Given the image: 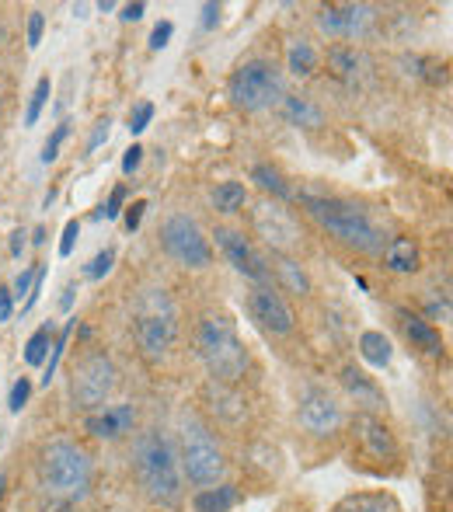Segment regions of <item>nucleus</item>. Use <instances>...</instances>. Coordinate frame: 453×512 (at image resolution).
Returning a JSON list of instances; mask_svg holds the SVG:
<instances>
[{
    "label": "nucleus",
    "mask_w": 453,
    "mask_h": 512,
    "mask_svg": "<svg viewBox=\"0 0 453 512\" xmlns=\"http://www.w3.org/2000/svg\"><path fill=\"white\" fill-rule=\"evenodd\" d=\"M133 467L143 492L161 506H178L182 499V464L164 429H147L133 439Z\"/></svg>",
    "instance_id": "1"
},
{
    "label": "nucleus",
    "mask_w": 453,
    "mask_h": 512,
    "mask_svg": "<svg viewBox=\"0 0 453 512\" xmlns=\"http://www.w3.org/2000/svg\"><path fill=\"white\" fill-rule=\"evenodd\" d=\"M300 203H304L307 213H311L328 234L339 237L342 244H349V248H356V251H366V255L384 251V237L373 227L366 209L345 203V199H335V196H314V192H300Z\"/></svg>",
    "instance_id": "2"
},
{
    "label": "nucleus",
    "mask_w": 453,
    "mask_h": 512,
    "mask_svg": "<svg viewBox=\"0 0 453 512\" xmlns=\"http://www.w3.org/2000/svg\"><path fill=\"white\" fill-rule=\"evenodd\" d=\"M196 349H199V356H203L206 370L217 380L234 384V380H241L244 370H248V349H244V342L237 338L234 321L224 314H210L199 321Z\"/></svg>",
    "instance_id": "3"
},
{
    "label": "nucleus",
    "mask_w": 453,
    "mask_h": 512,
    "mask_svg": "<svg viewBox=\"0 0 453 512\" xmlns=\"http://www.w3.org/2000/svg\"><path fill=\"white\" fill-rule=\"evenodd\" d=\"M42 488L56 499H81L84 492L91 488V460L81 446L74 443H49L42 450Z\"/></svg>",
    "instance_id": "4"
},
{
    "label": "nucleus",
    "mask_w": 453,
    "mask_h": 512,
    "mask_svg": "<svg viewBox=\"0 0 453 512\" xmlns=\"http://www.w3.org/2000/svg\"><path fill=\"white\" fill-rule=\"evenodd\" d=\"M283 70L272 60H248L230 77V102L244 112H265L283 102Z\"/></svg>",
    "instance_id": "5"
},
{
    "label": "nucleus",
    "mask_w": 453,
    "mask_h": 512,
    "mask_svg": "<svg viewBox=\"0 0 453 512\" xmlns=\"http://www.w3.org/2000/svg\"><path fill=\"white\" fill-rule=\"evenodd\" d=\"M178 335V314L175 304L164 290H147L136 307V342H140L147 359H164L175 345Z\"/></svg>",
    "instance_id": "6"
},
{
    "label": "nucleus",
    "mask_w": 453,
    "mask_h": 512,
    "mask_svg": "<svg viewBox=\"0 0 453 512\" xmlns=\"http://www.w3.org/2000/svg\"><path fill=\"white\" fill-rule=\"evenodd\" d=\"M178 464H182V471L189 474L192 485H217L220 478H224V450L217 446V439L210 436V429H206L203 422H196V418H189L182 429V457H178Z\"/></svg>",
    "instance_id": "7"
},
{
    "label": "nucleus",
    "mask_w": 453,
    "mask_h": 512,
    "mask_svg": "<svg viewBox=\"0 0 453 512\" xmlns=\"http://www.w3.org/2000/svg\"><path fill=\"white\" fill-rule=\"evenodd\" d=\"M161 248L168 251L178 265H185V269H206V265L213 262L210 241L203 237L199 223L192 220V216H185V213H175V216H168V220H164Z\"/></svg>",
    "instance_id": "8"
},
{
    "label": "nucleus",
    "mask_w": 453,
    "mask_h": 512,
    "mask_svg": "<svg viewBox=\"0 0 453 512\" xmlns=\"http://www.w3.org/2000/svg\"><path fill=\"white\" fill-rule=\"evenodd\" d=\"M115 366L105 352H91V356L81 359V366L74 370V380H70V394L81 408H102L105 401L112 398L115 391Z\"/></svg>",
    "instance_id": "9"
},
{
    "label": "nucleus",
    "mask_w": 453,
    "mask_h": 512,
    "mask_svg": "<svg viewBox=\"0 0 453 512\" xmlns=\"http://www.w3.org/2000/svg\"><path fill=\"white\" fill-rule=\"evenodd\" d=\"M251 223L255 234L269 244L272 251H293L300 244V223L293 220V213L276 199H262L251 209Z\"/></svg>",
    "instance_id": "10"
},
{
    "label": "nucleus",
    "mask_w": 453,
    "mask_h": 512,
    "mask_svg": "<svg viewBox=\"0 0 453 512\" xmlns=\"http://www.w3.org/2000/svg\"><path fill=\"white\" fill-rule=\"evenodd\" d=\"M213 237H217V248L224 251V258L234 265L237 272H241L244 279H251V283H258V286H269L272 272L248 237L237 234V230H230V227H217V234Z\"/></svg>",
    "instance_id": "11"
},
{
    "label": "nucleus",
    "mask_w": 453,
    "mask_h": 512,
    "mask_svg": "<svg viewBox=\"0 0 453 512\" xmlns=\"http://www.w3.org/2000/svg\"><path fill=\"white\" fill-rule=\"evenodd\" d=\"M373 21H377V11L370 4H339L318 11V28L328 39H363Z\"/></svg>",
    "instance_id": "12"
},
{
    "label": "nucleus",
    "mask_w": 453,
    "mask_h": 512,
    "mask_svg": "<svg viewBox=\"0 0 453 512\" xmlns=\"http://www.w3.org/2000/svg\"><path fill=\"white\" fill-rule=\"evenodd\" d=\"M248 307H251V317H255L265 331H272V335H290L293 331V310L286 307L283 293H279L276 286H258V290H251Z\"/></svg>",
    "instance_id": "13"
},
{
    "label": "nucleus",
    "mask_w": 453,
    "mask_h": 512,
    "mask_svg": "<svg viewBox=\"0 0 453 512\" xmlns=\"http://www.w3.org/2000/svg\"><path fill=\"white\" fill-rule=\"evenodd\" d=\"M300 425L311 436H332L342 425V408L328 391H307L300 401Z\"/></svg>",
    "instance_id": "14"
},
{
    "label": "nucleus",
    "mask_w": 453,
    "mask_h": 512,
    "mask_svg": "<svg viewBox=\"0 0 453 512\" xmlns=\"http://www.w3.org/2000/svg\"><path fill=\"white\" fill-rule=\"evenodd\" d=\"M356 432H359V443H363V450L370 453L373 460H394V457H398V443H394V432L387 429V425L380 422V418L359 415Z\"/></svg>",
    "instance_id": "15"
},
{
    "label": "nucleus",
    "mask_w": 453,
    "mask_h": 512,
    "mask_svg": "<svg viewBox=\"0 0 453 512\" xmlns=\"http://www.w3.org/2000/svg\"><path fill=\"white\" fill-rule=\"evenodd\" d=\"M133 422H136L133 405H115V408H105V411L88 415L84 429L98 439H119V436H126V432H133Z\"/></svg>",
    "instance_id": "16"
},
{
    "label": "nucleus",
    "mask_w": 453,
    "mask_h": 512,
    "mask_svg": "<svg viewBox=\"0 0 453 512\" xmlns=\"http://www.w3.org/2000/svg\"><path fill=\"white\" fill-rule=\"evenodd\" d=\"M279 115L297 129H321L325 126V112H321L311 98H300V95H283V102H279Z\"/></svg>",
    "instance_id": "17"
},
{
    "label": "nucleus",
    "mask_w": 453,
    "mask_h": 512,
    "mask_svg": "<svg viewBox=\"0 0 453 512\" xmlns=\"http://www.w3.org/2000/svg\"><path fill=\"white\" fill-rule=\"evenodd\" d=\"M328 67L335 70V77H342L345 84L356 88L366 74V56L356 53V49H349V46H335V49H328Z\"/></svg>",
    "instance_id": "18"
},
{
    "label": "nucleus",
    "mask_w": 453,
    "mask_h": 512,
    "mask_svg": "<svg viewBox=\"0 0 453 512\" xmlns=\"http://www.w3.org/2000/svg\"><path fill=\"white\" fill-rule=\"evenodd\" d=\"M384 262L391 272H401V276H408V272H419V244H415V237H394L391 244H387L384 251Z\"/></svg>",
    "instance_id": "19"
},
{
    "label": "nucleus",
    "mask_w": 453,
    "mask_h": 512,
    "mask_svg": "<svg viewBox=\"0 0 453 512\" xmlns=\"http://www.w3.org/2000/svg\"><path fill=\"white\" fill-rule=\"evenodd\" d=\"M359 356H363L370 366H377V370H384V366H391V359H394L391 338H387L384 331H363V335H359Z\"/></svg>",
    "instance_id": "20"
},
{
    "label": "nucleus",
    "mask_w": 453,
    "mask_h": 512,
    "mask_svg": "<svg viewBox=\"0 0 453 512\" xmlns=\"http://www.w3.org/2000/svg\"><path fill=\"white\" fill-rule=\"evenodd\" d=\"M335 512H401L398 502L391 495H380V492H359V495H349L342 499Z\"/></svg>",
    "instance_id": "21"
},
{
    "label": "nucleus",
    "mask_w": 453,
    "mask_h": 512,
    "mask_svg": "<svg viewBox=\"0 0 453 512\" xmlns=\"http://www.w3.org/2000/svg\"><path fill=\"white\" fill-rule=\"evenodd\" d=\"M342 384H345V391L356 398V405H370V408H377L380 405V391H377V384H373L366 373H359L356 366H345L342 370Z\"/></svg>",
    "instance_id": "22"
},
{
    "label": "nucleus",
    "mask_w": 453,
    "mask_h": 512,
    "mask_svg": "<svg viewBox=\"0 0 453 512\" xmlns=\"http://www.w3.org/2000/svg\"><path fill=\"white\" fill-rule=\"evenodd\" d=\"M241 502V495H237L234 485H220V488H206V492L196 495V502H192V509L196 512H230Z\"/></svg>",
    "instance_id": "23"
},
{
    "label": "nucleus",
    "mask_w": 453,
    "mask_h": 512,
    "mask_svg": "<svg viewBox=\"0 0 453 512\" xmlns=\"http://www.w3.org/2000/svg\"><path fill=\"white\" fill-rule=\"evenodd\" d=\"M405 331H408V338H412V342L419 345L422 352H429V356H440V352H443L440 331H436L429 321H422V317L405 314Z\"/></svg>",
    "instance_id": "24"
},
{
    "label": "nucleus",
    "mask_w": 453,
    "mask_h": 512,
    "mask_svg": "<svg viewBox=\"0 0 453 512\" xmlns=\"http://www.w3.org/2000/svg\"><path fill=\"white\" fill-rule=\"evenodd\" d=\"M286 63H290L293 77H311L314 70H318V49H314L307 39L290 42V49H286Z\"/></svg>",
    "instance_id": "25"
},
{
    "label": "nucleus",
    "mask_w": 453,
    "mask_h": 512,
    "mask_svg": "<svg viewBox=\"0 0 453 512\" xmlns=\"http://www.w3.org/2000/svg\"><path fill=\"white\" fill-rule=\"evenodd\" d=\"M251 182H255L262 192H269V199L276 196V203L290 196V185H286L283 171L272 168V164H255V168H251Z\"/></svg>",
    "instance_id": "26"
},
{
    "label": "nucleus",
    "mask_w": 453,
    "mask_h": 512,
    "mask_svg": "<svg viewBox=\"0 0 453 512\" xmlns=\"http://www.w3.org/2000/svg\"><path fill=\"white\" fill-rule=\"evenodd\" d=\"M244 203H248V189H244L241 182H220L217 189H213V206L220 209V213H241Z\"/></svg>",
    "instance_id": "27"
},
{
    "label": "nucleus",
    "mask_w": 453,
    "mask_h": 512,
    "mask_svg": "<svg viewBox=\"0 0 453 512\" xmlns=\"http://www.w3.org/2000/svg\"><path fill=\"white\" fill-rule=\"evenodd\" d=\"M49 345H53V324H42V328L25 342V363L28 366H46Z\"/></svg>",
    "instance_id": "28"
},
{
    "label": "nucleus",
    "mask_w": 453,
    "mask_h": 512,
    "mask_svg": "<svg viewBox=\"0 0 453 512\" xmlns=\"http://www.w3.org/2000/svg\"><path fill=\"white\" fill-rule=\"evenodd\" d=\"M276 269H279V276H283V283L290 286L293 293H300V297H304V293H311V279L304 276V269H300L297 262H290V258H279Z\"/></svg>",
    "instance_id": "29"
},
{
    "label": "nucleus",
    "mask_w": 453,
    "mask_h": 512,
    "mask_svg": "<svg viewBox=\"0 0 453 512\" xmlns=\"http://www.w3.org/2000/svg\"><path fill=\"white\" fill-rule=\"evenodd\" d=\"M49 95H53V81L49 77H39V84H35L32 98H28V112H25V126H35L42 115V108H46Z\"/></svg>",
    "instance_id": "30"
},
{
    "label": "nucleus",
    "mask_w": 453,
    "mask_h": 512,
    "mask_svg": "<svg viewBox=\"0 0 453 512\" xmlns=\"http://www.w3.org/2000/svg\"><path fill=\"white\" fill-rule=\"evenodd\" d=\"M74 324H77V321H67V324H63V331H60V335H56V342H53V356L46 359V373H42V384H46V387H49V380L56 377V366H60L63 349H67L70 335H74Z\"/></svg>",
    "instance_id": "31"
},
{
    "label": "nucleus",
    "mask_w": 453,
    "mask_h": 512,
    "mask_svg": "<svg viewBox=\"0 0 453 512\" xmlns=\"http://www.w3.org/2000/svg\"><path fill=\"white\" fill-rule=\"evenodd\" d=\"M67 133H70V122H60V126L53 129V136H49L46 147H42V164H53L56 157H60V147H63V140H67Z\"/></svg>",
    "instance_id": "32"
},
{
    "label": "nucleus",
    "mask_w": 453,
    "mask_h": 512,
    "mask_svg": "<svg viewBox=\"0 0 453 512\" xmlns=\"http://www.w3.org/2000/svg\"><path fill=\"white\" fill-rule=\"evenodd\" d=\"M150 119H154V105H150V102H140V105H133V112H129V133H133V136H140L143 133V129H147L150 126Z\"/></svg>",
    "instance_id": "33"
},
{
    "label": "nucleus",
    "mask_w": 453,
    "mask_h": 512,
    "mask_svg": "<svg viewBox=\"0 0 453 512\" xmlns=\"http://www.w3.org/2000/svg\"><path fill=\"white\" fill-rule=\"evenodd\" d=\"M112 262H115V251H112V248H105L102 255H95L88 265H84V276H88V279H102V276H109V272H112Z\"/></svg>",
    "instance_id": "34"
},
{
    "label": "nucleus",
    "mask_w": 453,
    "mask_h": 512,
    "mask_svg": "<svg viewBox=\"0 0 453 512\" xmlns=\"http://www.w3.org/2000/svg\"><path fill=\"white\" fill-rule=\"evenodd\" d=\"M28 398H32V380H28V377H21L18 384L11 387V398H7V408H11L14 415H18V411L28 405Z\"/></svg>",
    "instance_id": "35"
},
{
    "label": "nucleus",
    "mask_w": 453,
    "mask_h": 512,
    "mask_svg": "<svg viewBox=\"0 0 453 512\" xmlns=\"http://www.w3.org/2000/svg\"><path fill=\"white\" fill-rule=\"evenodd\" d=\"M171 35H175V25H171V21H157L154 32H150V49H154V53H161V49L171 42Z\"/></svg>",
    "instance_id": "36"
},
{
    "label": "nucleus",
    "mask_w": 453,
    "mask_h": 512,
    "mask_svg": "<svg viewBox=\"0 0 453 512\" xmlns=\"http://www.w3.org/2000/svg\"><path fill=\"white\" fill-rule=\"evenodd\" d=\"M122 206H126V185H115L109 203L102 206V213H98V216H105V220H115V216L122 213Z\"/></svg>",
    "instance_id": "37"
},
{
    "label": "nucleus",
    "mask_w": 453,
    "mask_h": 512,
    "mask_svg": "<svg viewBox=\"0 0 453 512\" xmlns=\"http://www.w3.org/2000/svg\"><path fill=\"white\" fill-rule=\"evenodd\" d=\"M77 237H81V223H77V220H67V227H63V241H60V258H70V255H74Z\"/></svg>",
    "instance_id": "38"
},
{
    "label": "nucleus",
    "mask_w": 453,
    "mask_h": 512,
    "mask_svg": "<svg viewBox=\"0 0 453 512\" xmlns=\"http://www.w3.org/2000/svg\"><path fill=\"white\" fill-rule=\"evenodd\" d=\"M42 28H46V18H42V11H32V14H28V49H39Z\"/></svg>",
    "instance_id": "39"
},
{
    "label": "nucleus",
    "mask_w": 453,
    "mask_h": 512,
    "mask_svg": "<svg viewBox=\"0 0 453 512\" xmlns=\"http://www.w3.org/2000/svg\"><path fill=\"white\" fill-rule=\"evenodd\" d=\"M143 213H147V199H136L133 206H126V230H129V234H133V230H140Z\"/></svg>",
    "instance_id": "40"
},
{
    "label": "nucleus",
    "mask_w": 453,
    "mask_h": 512,
    "mask_svg": "<svg viewBox=\"0 0 453 512\" xmlns=\"http://www.w3.org/2000/svg\"><path fill=\"white\" fill-rule=\"evenodd\" d=\"M109 133H112V122L109 119L95 122V133H91V140H88V154H95L102 143H109Z\"/></svg>",
    "instance_id": "41"
},
{
    "label": "nucleus",
    "mask_w": 453,
    "mask_h": 512,
    "mask_svg": "<svg viewBox=\"0 0 453 512\" xmlns=\"http://www.w3.org/2000/svg\"><path fill=\"white\" fill-rule=\"evenodd\" d=\"M140 164H143V147H140V143H133V147L122 154V175H133Z\"/></svg>",
    "instance_id": "42"
},
{
    "label": "nucleus",
    "mask_w": 453,
    "mask_h": 512,
    "mask_svg": "<svg viewBox=\"0 0 453 512\" xmlns=\"http://www.w3.org/2000/svg\"><path fill=\"white\" fill-rule=\"evenodd\" d=\"M35 272H39V265H28V269L21 272L18 279H14L11 297H21V293H25V297H28V290H32V283H35Z\"/></svg>",
    "instance_id": "43"
},
{
    "label": "nucleus",
    "mask_w": 453,
    "mask_h": 512,
    "mask_svg": "<svg viewBox=\"0 0 453 512\" xmlns=\"http://www.w3.org/2000/svg\"><path fill=\"white\" fill-rule=\"evenodd\" d=\"M143 14H147V4H140V0H136V4H126V7H122L119 18H122V21H140Z\"/></svg>",
    "instance_id": "44"
},
{
    "label": "nucleus",
    "mask_w": 453,
    "mask_h": 512,
    "mask_svg": "<svg viewBox=\"0 0 453 512\" xmlns=\"http://www.w3.org/2000/svg\"><path fill=\"white\" fill-rule=\"evenodd\" d=\"M11 314H14V297H11V290H0V324L11 321Z\"/></svg>",
    "instance_id": "45"
},
{
    "label": "nucleus",
    "mask_w": 453,
    "mask_h": 512,
    "mask_svg": "<svg viewBox=\"0 0 453 512\" xmlns=\"http://www.w3.org/2000/svg\"><path fill=\"white\" fill-rule=\"evenodd\" d=\"M220 25V4H203V28Z\"/></svg>",
    "instance_id": "46"
},
{
    "label": "nucleus",
    "mask_w": 453,
    "mask_h": 512,
    "mask_svg": "<svg viewBox=\"0 0 453 512\" xmlns=\"http://www.w3.org/2000/svg\"><path fill=\"white\" fill-rule=\"evenodd\" d=\"M25 237H28L25 230H14V234H11V255H14V258H18L21 251H25V244H28Z\"/></svg>",
    "instance_id": "47"
},
{
    "label": "nucleus",
    "mask_w": 453,
    "mask_h": 512,
    "mask_svg": "<svg viewBox=\"0 0 453 512\" xmlns=\"http://www.w3.org/2000/svg\"><path fill=\"white\" fill-rule=\"evenodd\" d=\"M74 293H77V286H67V290H63V300H60L63 310H70V304H74Z\"/></svg>",
    "instance_id": "48"
},
{
    "label": "nucleus",
    "mask_w": 453,
    "mask_h": 512,
    "mask_svg": "<svg viewBox=\"0 0 453 512\" xmlns=\"http://www.w3.org/2000/svg\"><path fill=\"white\" fill-rule=\"evenodd\" d=\"M450 307L447 304H429V317H447Z\"/></svg>",
    "instance_id": "49"
},
{
    "label": "nucleus",
    "mask_w": 453,
    "mask_h": 512,
    "mask_svg": "<svg viewBox=\"0 0 453 512\" xmlns=\"http://www.w3.org/2000/svg\"><path fill=\"white\" fill-rule=\"evenodd\" d=\"M0 492H4V474H0Z\"/></svg>",
    "instance_id": "50"
}]
</instances>
